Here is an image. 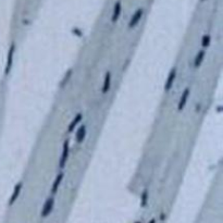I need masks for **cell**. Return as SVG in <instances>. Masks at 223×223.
<instances>
[{
	"mask_svg": "<svg viewBox=\"0 0 223 223\" xmlns=\"http://www.w3.org/2000/svg\"><path fill=\"white\" fill-rule=\"evenodd\" d=\"M147 193H144L143 196H142V206H145L146 205V201H147Z\"/></svg>",
	"mask_w": 223,
	"mask_h": 223,
	"instance_id": "obj_16",
	"label": "cell"
},
{
	"mask_svg": "<svg viewBox=\"0 0 223 223\" xmlns=\"http://www.w3.org/2000/svg\"><path fill=\"white\" fill-rule=\"evenodd\" d=\"M210 40H211V38H210L209 35H203V40H201V46L203 48H207L210 45Z\"/></svg>",
	"mask_w": 223,
	"mask_h": 223,
	"instance_id": "obj_14",
	"label": "cell"
},
{
	"mask_svg": "<svg viewBox=\"0 0 223 223\" xmlns=\"http://www.w3.org/2000/svg\"><path fill=\"white\" fill-rule=\"evenodd\" d=\"M69 152H70V142L65 141L63 143V149H62V155H61L60 161H59V168L63 169L64 165L67 164L68 158H69Z\"/></svg>",
	"mask_w": 223,
	"mask_h": 223,
	"instance_id": "obj_1",
	"label": "cell"
},
{
	"mask_svg": "<svg viewBox=\"0 0 223 223\" xmlns=\"http://www.w3.org/2000/svg\"><path fill=\"white\" fill-rule=\"evenodd\" d=\"M55 205V199L54 198H48L45 203L44 207H42V218H46L47 216H49V213L51 212L52 208Z\"/></svg>",
	"mask_w": 223,
	"mask_h": 223,
	"instance_id": "obj_4",
	"label": "cell"
},
{
	"mask_svg": "<svg viewBox=\"0 0 223 223\" xmlns=\"http://www.w3.org/2000/svg\"><path fill=\"white\" fill-rule=\"evenodd\" d=\"M175 76H176V69L173 68V69L170 71L169 76H168V78H167V82H165V85H164L165 92H169L170 89H171L172 85H173V83H174V80H175Z\"/></svg>",
	"mask_w": 223,
	"mask_h": 223,
	"instance_id": "obj_6",
	"label": "cell"
},
{
	"mask_svg": "<svg viewBox=\"0 0 223 223\" xmlns=\"http://www.w3.org/2000/svg\"><path fill=\"white\" fill-rule=\"evenodd\" d=\"M63 176H64V174L60 173L57 175L56 178H55L54 184H52V187H51V194H56V193L58 192V188H59V186H60V183L62 182Z\"/></svg>",
	"mask_w": 223,
	"mask_h": 223,
	"instance_id": "obj_9",
	"label": "cell"
},
{
	"mask_svg": "<svg viewBox=\"0 0 223 223\" xmlns=\"http://www.w3.org/2000/svg\"><path fill=\"white\" fill-rule=\"evenodd\" d=\"M142 16H143V9H138L133 14V16H132L131 21H129V28H133V27L136 26V25L138 24L139 20L142 19Z\"/></svg>",
	"mask_w": 223,
	"mask_h": 223,
	"instance_id": "obj_5",
	"label": "cell"
},
{
	"mask_svg": "<svg viewBox=\"0 0 223 223\" xmlns=\"http://www.w3.org/2000/svg\"><path fill=\"white\" fill-rule=\"evenodd\" d=\"M82 118H83V114L82 113H78V114H76L75 116V118L72 120V122L70 123V125H69V129H68V133H72V132L75 129V126L78 124V123L82 121Z\"/></svg>",
	"mask_w": 223,
	"mask_h": 223,
	"instance_id": "obj_10",
	"label": "cell"
},
{
	"mask_svg": "<svg viewBox=\"0 0 223 223\" xmlns=\"http://www.w3.org/2000/svg\"><path fill=\"white\" fill-rule=\"evenodd\" d=\"M14 51H15V45L12 44L10 46L9 52H8V59H7V65H6V74H9V72L11 71L12 68V62H13V56Z\"/></svg>",
	"mask_w": 223,
	"mask_h": 223,
	"instance_id": "obj_2",
	"label": "cell"
},
{
	"mask_svg": "<svg viewBox=\"0 0 223 223\" xmlns=\"http://www.w3.org/2000/svg\"><path fill=\"white\" fill-rule=\"evenodd\" d=\"M206 56V52L205 50H200V51L197 54V56L195 57V60H194V67L195 68H199L201 64V62L203 61V58Z\"/></svg>",
	"mask_w": 223,
	"mask_h": 223,
	"instance_id": "obj_13",
	"label": "cell"
},
{
	"mask_svg": "<svg viewBox=\"0 0 223 223\" xmlns=\"http://www.w3.org/2000/svg\"><path fill=\"white\" fill-rule=\"evenodd\" d=\"M72 75V70H70V71H68V75L65 74V76H64V78L62 80V83H61V86H64L65 84L68 83V80L70 78V76Z\"/></svg>",
	"mask_w": 223,
	"mask_h": 223,
	"instance_id": "obj_15",
	"label": "cell"
},
{
	"mask_svg": "<svg viewBox=\"0 0 223 223\" xmlns=\"http://www.w3.org/2000/svg\"><path fill=\"white\" fill-rule=\"evenodd\" d=\"M85 136H86V126L82 125V126L78 129L77 133H76V142L81 144L85 139Z\"/></svg>",
	"mask_w": 223,
	"mask_h": 223,
	"instance_id": "obj_11",
	"label": "cell"
},
{
	"mask_svg": "<svg viewBox=\"0 0 223 223\" xmlns=\"http://www.w3.org/2000/svg\"><path fill=\"white\" fill-rule=\"evenodd\" d=\"M110 86H111V73L107 72L105 76V80H103V94L109 92Z\"/></svg>",
	"mask_w": 223,
	"mask_h": 223,
	"instance_id": "obj_8",
	"label": "cell"
},
{
	"mask_svg": "<svg viewBox=\"0 0 223 223\" xmlns=\"http://www.w3.org/2000/svg\"><path fill=\"white\" fill-rule=\"evenodd\" d=\"M22 187H23V183H22V182H19V183L15 185V187H14V190H13V193H12V195H11V198H10V201H9V205L10 206L13 205L14 201L18 199V197H19V195H20Z\"/></svg>",
	"mask_w": 223,
	"mask_h": 223,
	"instance_id": "obj_7",
	"label": "cell"
},
{
	"mask_svg": "<svg viewBox=\"0 0 223 223\" xmlns=\"http://www.w3.org/2000/svg\"><path fill=\"white\" fill-rule=\"evenodd\" d=\"M190 94V88H188V87H186V88L184 89L183 94H182L181 98H180V101H178V103H177V110H178V111H181V110L184 109V107H185L186 103H187V100H188Z\"/></svg>",
	"mask_w": 223,
	"mask_h": 223,
	"instance_id": "obj_3",
	"label": "cell"
},
{
	"mask_svg": "<svg viewBox=\"0 0 223 223\" xmlns=\"http://www.w3.org/2000/svg\"><path fill=\"white\" fill-rule=\"evenodd\" d=\"M120 14H121V2L118 1L114 6V9H113V14H112V22L116 23L118 21V19L120 18Z\"/></svg>",
	"mask_w": 223,
	"mask_h": 223,
	"instance_id": "obj_12",
	"label": "cell"
},
{
	"mask_svg": "<svg viewBox=\"0 0 223 223\" xmlns=\"http://www.w3.org/2000/svg\"><path fill=\"white\" fill-rule=\"evenodd\" d=\"M149 223H156V221H155V219H151V220L149 221Z\"/></svg>",
	"mask_w": 223,
	"mask_h": 223,
	"instance_id": "obj_17",
	"label": "cell"
}]
</instances>
